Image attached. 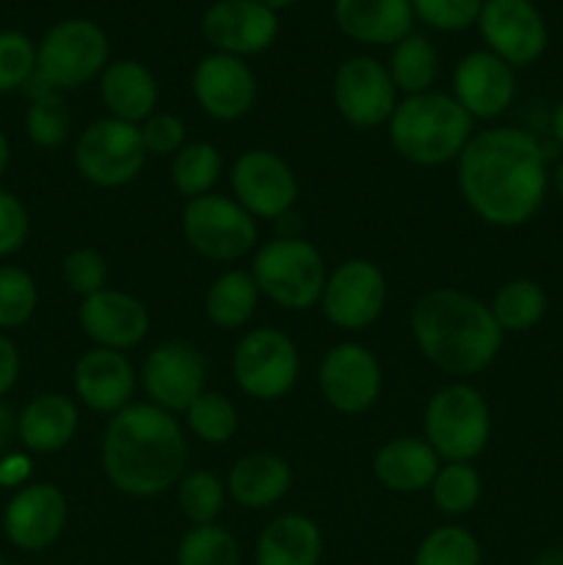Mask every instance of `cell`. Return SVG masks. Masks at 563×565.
Here are the masks:
<instances>
[{
    "mask_svg": "<svg viewBox=\"0 0 563 565\" xmlns=\"http://www.w3.org/2000/svg\"><path fill=\"white\" fill-rule=\"evenodd\" d=\"M458 163V191L484 224L517 230L533 221L550 191L546 152L519 127H489L469 138Z\"/></svg>",
    "mask_w": 563,
    "mask_h": 565,
    "instance_id": "1",
    "label": "cell"
},
{
    "mask_svg": "<svg viewBox=\"0 0 563 565\" xmlns=\"http://www.w3.org/2000/svg\"><path fill=\"white\" fill-rule=\"evenodd\" d=\"M188 441L174 414L152 403H130L108 419L103 472L127 497H158L185 475Z\"/></svg>",
    "mask_w": 563,
    "mask_h": 565,
    "instance_id": "2",
    "label": "cell"
},
{
    "mask_svg": "<svg viewBox=\"0 0 563 565\" xmlns=\"http://www.w3.org/2000/svg\"><path fill=\"white\" fill-rule=\"evenodd\" d=\"M412 334L423 356L453 379L484 373L506 340L489 303L456 287L431 290L414 303Z\"/></svg>",
    "mask_w": 563,
    "mask_h": 565,
    "instance_id": "3",
    "label": "cell"
},
{
    "mask_svg": "<svg viewBox=\"0 0 563 565\" xmlns=\"http://www.w3.org/2000/svg\"><path fill=\"white\" fill-rule=\"evenodd\" d=\"M386 127L395 152L414 166H445L458 160L475 136L472 116L445 92L406 97L397 103Z\"/></svg>",
    "mask_w": 563,
    "mask_h": 565,
    "instance_id": "4",
    "label": "cell"
},
{
    "mask_svg": "<svg viewBox=\"0 0 563 565\" xmlns=\"http://www.w3.org/2000/svg\"><path fill=\"white\" fill-rule=\"evenodd\" d=\"M252 279L259 296L287 312H307L320 303L329 274L318 248L304 237H276L257 248L252 263Z\"/></svg>",
    "mask_w": 563,
    "mask_h": 565,
    "instance_id": "5",
    "label": "cell"
},
{
    "mask_svg": "<svg viewBox=\"0 0 563 565\" xmlns=\"http://www.w3.org/2000/svg\"><path fill=\"white\" fill-rule=\"evenodd\" d=\"M425 441L447 463H472L491 439L486 397L469 384H447L434 392L423 414Z\"/></svg>",
    "mask_w": 563,
    "mask_h": 565,
    "instance_id": "6",
    "label": "cell"
},
{
    "mask_svg": "<svg viewBox=\"0 0 563 565\" xmlns=\"http://www.w3.org/2000/svg\"><path fill=\"white\" fill-rule=\"evenodd\" d=\"M110 64L108 33L94 20L70 17L50 28L36 44V81L53 92H72L94 81Z\"/></svg>",
    "mask_w": 563,
    "mask_h": 565,
    "instance_id": "7",
    "label": "cell"
},
{
    "mask_svg": "<svg viewBox=\"0 0 563 565\" xmlns=\"http://www.w3.org/2000/svg\"><path fill=\"white\" fill-rule=\"evenodd\" d=\"M182 235L185 243L204 259L235 263L257 246V218L248 215L235 199L208 193L188 199L182 207Z\"/></svg>",
    "mask_w": 563,
    "mask_h": 565,
    "instance_id": "8",
    "label": "cell"
},
{
    "mask_svg": "<svg viewBox=\"0 0 563 565\" xmlns=\"http://www.w3.org/2000/svg\"><path fill=\"white\" fill-rule=\"evenodd\" d=\"M75 169L86 182L97 188H125L138 180L147 166L138 125L108 116L97 119L81 132L75 143Z\"/></svg>",
    "mask_w": 563,
    "mask_h": 565,
    "instance_id": "9",
    "label": "cell"
},
{
    "mask_svg": "<svg viewBox=\"0 0 563 565\" xmlns=\"http://www.w3.org/2000/svg\"><path fill=\"white\" fill-rule=\"evenodd\" d=\"M298 370L301 359L296 342L285 331L270 326L248 331L232 353L235 384L254 401L270 403L285 397L296 386Z\"/></svg>",
    "mask_w": 563,
    "mask_h": 565,
    "instance_id": "10",
    "label": "cell"
},
{
    "mask_svg": "<svg viewBox=\"0 0 563 565\" xmlns=\"http://www.w3.org/2000/svg\"><path fill=\"white\" fill-rule=\"evenodd\" d=\"M478 31L486 50L513 70L535 64L550 44V28L533 0H484Z\"/></svg>",
    "mask_w": 563,
    "mask_h": 565,
    "instance_id": "11",
    "label": "cell"
},
{
    "mask_svg": "<svg viewBox=\"0 0 563 565\" xmlns=\"http://www.w3.org/2000/svg\"><path fill=\"white\" fill-rule=\"evenodd\" d=\"M337 114L357 130L381 127L392 119L397 108V88L386 64L370 55L346 58L334 72L331 83Z\"/></svg>",
    "mask_w": 563,
    "mask_h": 565,
    "instance_id": "12",
    "label": "cell"
},
{
    "mask_svg": "<svg viewBox=\"0 0 563 565\" xmlns=\"http://www.w3.org/2000/svg\"><path fill=\"white\" fill-rule=\"evenodd\" d=\"M384 270L370 259H348L329 274L320 307L329 323L342 331H362L381 318L386 307Z\"/></svg>",
    "mask_w": 563,
    "mask_h": 565,
    "instance_id": "13",
    "label": "cell"
},
{
    "mask_svg": "<svg viewBox=\"0 0 563 565\" xmlns=\"http://www.w3.org/2000/svg\"><path fill=\"white\" fill-rule=\"evenodd\" d=\"M202 36L213 53L246 61L274 47L279 14L259 0H215L202 14Z\"/></svg>",
    "mask_w": 563,
    "mask_h": 565,
    "instance_id": "14",
    "label": "cell"
},
{
    "mask_svg": "<svg viewBox=\"0 0 563 565\" xmlns=\"http://www.w3.org/2000/svg\"><path fill=\"white\" fill-rule=\"evenodd\" d=\"M204 381H208V362L191 342H160L144 359V392L152 406L169 414H185V408L204 392Z\"/></svg>",
    "mask_w": 563,
    "mask_h": 565,
    "instance_id": "15",
    "label": "cell"
},
{
    "mask_svg": "<svg viewBox=\"0 0 563 565\" xmlns=\"http://www.w3.org/2000/svg\"><path fill=\"white\" fill-rule=\"evenodd\" d=\"M230 185L235 202L254 218H282L298 199L290 166L270 149H248L232 163Z\"/></svg>",
    "mask_w": 563,
    "mask_h": 565,
    "instance_id": "16",
    "label": "cell"
},
{
    "mask_svg": "<svg viewBox=\"0 0 563 565\" xmlns=\"http://www.w3.org/2000/svg\"><path fill=\"white\" fill-rule=\"evenodd\" d=\"M318 384L326 403L340 414H362L375 406L384 386L381 364L370 348L340 342L323 356Z\"/></svg>",
    "mask_w": 563,
    "mask_h": 565,
    "instance_id": "17",
    "label": "cell"
},
{
    "mask_svg": "<svg viewBox=\"0 0 563 565\" xmlns=\"http://www.w3.org/2000/svg\"><path fill=\"white\" fill-rule=\"evenodd\" d=\"M199 108L215 121H237L254 108L259 94L257 75L243 58L224 53L204 55L191 75Z\"/></svg>",
    "mask_w": 563,
    "mask_h": 565,
    "instance_id": "18",
    "label": "cell"
},
{
    "mask_svg": "<svg viewBox=\"0 0 563 565\" xmlns=\"http://www.w3.org/2000/svg\"><path fill=\"white\" fill-rule=\"evenodd\" d=\"M70 505L59 486L28 483L9 500L3 511V533L17 550L42 552L61 539Z\"/></svg>",
    "mask_w": 563,
    "mask_h": 565,
    "instance_id": "19",
    "label": "cell"
},
{
    "mask_svg": "<svg viewBox=\"0 0 563 565\" xmlns=\"http://www.w3.org/2000/svg\"><path fill=\"white\" fill-rule=\"evenodd\" d=\"M453 97L472 119L491 121L511 108L517 97L513 66L489 50L467 53L453 70Z\"/></svg>",
    "mask_w": 563,
    "mask_h": 565,
    "instance_id": "20",
    "label": "cell"
},
{
    "mask_svg": "<svg viewBox=\"0 0 563 565\" xmlns=\"http://www.w3.org/2000/svg\"><path fill=\"white\" fill-rule=\"evenodd\" d=\"M77 320L94 345L110 351H130L149 334L147 307L130 292L110 290V287L83 298Z\"/></svg>",
    "mask_w": 563,
    "mask_h": 565,
    "instance_id": "21",
    "label": "cell"
},
{
    "mask_svg": "<svg viewBox=\"0 0 563 565\" xmlns=\"http://www.w3.org/2000/svg\"><path fill=\"white\" fill-rule=\"evenodd\" d=\"M77 401L97 414H110L130 406L136 392V370L121 351L110 348H92L83 353L72 373Z\"/></svg>",
    "mask_w": 563,
    "mask_h": 565,
    "instance_id": "22",
    "label": "cell"
},
{
    "mask_svg": "<svg viewBox=\"0 0 563 565\" xmlns=\"http://www.w3.org/2000/svg\"><path fill=\"white\" fill-rule=\"evenodd\" d=\"M334 22L351 42L392 47L414 31L412 0H334Z\"/></svg>",
    "mask_w": 563,
    "mask_h": 565,
    "instance_id": "23",
    "label": "cell"
},
{
    "mask_svg": "<svg viewBox=\"0 0 563 565\" xmlns=\"http://www.w3.org/2000/svg\"><path fill=\"white\" fill-rule=\"evenodd\" d=\"M81 412L75 401L59 392H44L17 414V439L28 452H59L75 439Z\"/></svg>",
    "mask_w": 563,
    "mask_h": 565,
    "instance_id": "24",
    "label": "cell"
},
{
    "mask_svg": "<svg viewBox=\"0 0 563 565\" xmlns=\"http://www.w3.org/2000/svg\"><path fill=\"white\" fill-rule=\"evenodd\" d=\"M158 81L141 61H110L99 75V99L114 119L141 125L158 108Z\"/></svg>",
    "mask_w": 563,
    "mask_h": 565,
    "instance_id": "25",
    "label": "cell"
},
{
    "mask_svg": "<svg viewBox=\"0 0 563 565\" xmlns=\"http://www.w3.org/2000/svg\"><path fill=\"white\" fill-rule=\"evenodd\" d=\"M439 461L442 458L425 439L401 436V439L386 441L375 452L373 472L384 489L395 491V494H417V491L431 489L436 472H439Z\"/></svg>",
    "mask_w": 563,
    "mask_h": 565,
    "instance_id": "26",
    "label": "cell"
},
{
    "mask_svg": "<svg viewBox=\"0 0 563 565\" xmlns=\"http://www.w3.org/2000/svg\"><path fill=\"white\" fill-rule=\"evenodd\" d=\"M293 486L290 463L274 452H248L226 478V491L246 511H265L285 500Z\"/></svg>",
    "mask_w": 563,
    "mask_h": 565,
    "instance_id": "27",
    "label": "cell"
},
{
    "mask_svg": "<svg viewBox=\"0 0 563 565\" xmlns=\"http://www.w3.org/2000/svg\"><path fill=\"white\" fill-rule=\"evenodd\" d=\"M323 535L309 516L285 513L263 530L254 552L257 565H320Z\"/></svg>",
    "mask_w": 563,
    "mask_h": 565,
    "instance_id": "28",
    "label": "cell"
},
{
    "mask_svg": "<svg viewBox=\"0 0 563 565\" xmlns=\"http://www.w3.org/2000/svg\"><path fill=\"white\" fill-rule=\"evenodd\" d=\"M259 303V290L248 270H226L204 292V315L219 329L232 331L254 318Z\"/></svg>",
    "mask_w": 563,
    "mask_h": 565,
    "instance_id": "29",
    "label": "cell"
},
{
    "mask_svg": "<svg viewBox=\"0 0 563 565\" xmlns=\"http://www.w3.org/2000/svg\"><path fill=\"white\" fill-rule=\"evenodd\" d=\"M386 72L397 92H403L406 97L434 92V83L439 77V55L428 36L412 31L401 42L392 44Z\"/></svg>",
    "mask_w": 563,
    "mask_h": 565,
    "instance_id": "30",
    "label": "cell"
},
{
    "mask_svg": "<svg viewBox=\"0 0 563 565\" xmlns=\"http://www.w3.org/2000/svg\"><path fill=\"white\" fill-rule=\"evenodd\" d=\"M489 309L502 334H524V331L535 329L544 320L546 309H550V298H546L544 287L539 281L519 276V279L506 281L495 292Z\"/></svg>",
    "mask_w": 563,
    "mask_h": 565,
    "instance_id": "31",
    "label": "cell"
},
{
    "mask_svg": "<svg viewBox=\"0 0 563 565\" xmlns=\"http://www.w3.org/2000/svg\"><path fill=\"white\" fill-rule=\"evenodd\" d=\"M25 92L31 94V105H28L25 114V132L31 143L42 149L61 147L72 130V114L61 92H53L44 83H39L36 77H31Z\"/></svg>",
    "mask_w": 563,
    "mask_h": 565,
    "instance_id": "32",
    "label": "cell"
},
{
    "mask_svg": "<svg viewBox=\"0 0 563 565\" xmlns=\"http://www.w3.org/2000/svg\"><path fill=\"white\" fill-rule=\"evenodd\" d=\"M221 177V154L208 141H188L171 160V180L185 199L213 193Z\"/></svg>",
    "mask_w": 563,
    "mask_h": 565,
    "instance_id": "33",
    "label": "cell"
},
{
    "mask_svg": "<svg viewBox=\"0 0 563 565\" xmlns=\"http://www.w3.org/2000/svg\"><path fill=\"white\" fill-rule=\"evenodd\" d=\"M434 505L447 516H464L472 511L484 494V480L472 463H445L431 483Z\"/></svg>",
    "mask_w": 563,
    "mask_h": 565,
    "instance_id": "34",
    "label": "cell"
},
{
    "mask_svg": "<svg viewBox=\"0 0 563 565\" xmlns=\"http://www.w3.org/2000/svg\"><path fill=\"white\" fill-rule=\"evenodd\" d=\"M226 486L221 483L219 475L208 472V469H196V472L182 475L177 483V502L180 511L193 527L202 524H215L219 513L224 511Z\"/></svg>",
    "mask_w": 563,
    "mask_h": 565,
    "instance_id": "35",
    "label": "cell"
},
{
    "mask_svg": "<svg viewBox=\"0 0 563 565\" xmlns=\"http://www.w3.org/2000/svg\"><path fill=\"white\" fill-rule=\"evenodd\" d=\"M185 423L204 445H226L237 434V408L221 392L204 390L185 408Z\"/></svg>",
    "mask_w": 563,
    "mask_h": 565,
    "instance_id": "36",
    "label": "cell"
},
{
    "mask_svg": "<svg viewBox=\"0 0 563 565\" xmlns=\"http://www.w3.org/2000/svg\"><path fill=\"white\" fill-rule=\"evenodd\" d=\"M177 565H241V550L224 527L202 524L182 535L177 546Z\"/></svg>",
    "mask_w": 563,
    "mask_h": 565,
    "instance_id": "37",
    "label": "cell"
},
{
    "mask_svg": "<svg viewBox=\"0 0 563 565\" xmlns=\"http://www.w3.org/2000/svg\"><path fill=\"white\" fill-rule=\"evenodd\" d=\"M414 565H480V544L469 530L456 524L436 527L419 544Z\"/></svg>",
    "mask_w": 563,
    "mask_h": 565,
    "instance_id": "38",
    "label": "cell"
},
{
    "mask_svg": "<svg viewBox=\"0 0 563 565\" xmlns=\"http://www.w3.org/2000/svg\"><path fill=\"white\" fill-rule=\"evenodd\" d=\"M39 307V287L25 268L0 265V329H20Z\"/></svg>",
    "mask_w": 563,
    "mask_h": 565,
    "instance_id": "39",
    "label": "cell"
},
{
    "mask_svg": "<svg viewBox=\"0 0 563 565\" xmlns=\"http://www.w3.org/2000/svg\"><path fill=\"white\" fill-rule=\"evenodd\" d=\"M36 75V44L22 31H0V94L20 92Z\"/></svg>",
    "mask_w": 563,
    "mask_h": 565,
    "instance_id": "40",
    "label": "cell"
},
{
    "mask_svg": "<svg viewBox=\"0 0 563 565\" xmlns=\"http://www.w3.org/2000/svg\"><path fill=\"white\" fill-rule=\"evenodd\" d=\"M480 9L484 0H412L414 20L439 33H458L478 25Z\"/></svg>",
    "mask_w": 563,
    "mask_h": 565,
    "instance_id": "41",
    "label": "cell"
},
{
    "mask_svg": "<svg viewBox=\"0 0 563 565\" xmlns=\"http://www.w3.org/2000/svg\"><path fill=\"white\" fill-rule=\"evenodd\" d=\"M61 274H64L66 287H70L75 296L88 298L94 292L105 290V281H108V263H105L103 254L97 248H75L64 257L61 263Z\"/></svg>",
    "mask_w": 563,
    "mask_h": 565,
    "instance_id": "42",
    "label": "cell"
},
{
    "mask_svg": "<svg viewBox=\"0 0 563 565\" xmlns=\"http://www.w3.org/2000/svg\"><path fill=\"white\" fill-rule=\"evenodd\" d=\"M147 154L152 158H169L185 147V125L174 114H152L147 121L138 125Z\"/></svg>",
    "mask_w": 563,
    "mask_h": 565,
    "instance_id": "43",
    "label": "cell"
},
{
    "mask_svg": "<svg viewBox=\"0 0 563 565\" xmlns=\"http://www.w3.org/2000/svg\"><path fill=\"white\" fill-rule=\"evenodd\" d=\"M31 232V218L28 210L14 193L0 188V257H11L20 252Z\"/></svg>",
    "mask_w": 563,
    "mask_h": 565,
    "instance_id": "44",
    "label": "cell"
},
{
    "mask_svg": "<svg viewBox=\"0 0 563 565\" xmlns=\"http://www.w3.org/2000/svg\"><path fill=\"white\" fill-rule=\"evenodd\" d=\"M33 475V463L25 452H9V456L0 458V486L3 489L20 491L22 486H28Z\"/></svg>",
    "mask_w": 563,
    "mask_h": 565,
    "instance_id": "45",
    "label": "cell"
},
{
    "mask_svg": "<svg viewBox=\"0 0 563 565\" xmlns=\"http://www.w3.org/2000/svg\"><path fill=\"white\" fill-rule=\"evenodd\" d=\"M20 370H22L20 351H17V345L9 340V337L0 334V397L9 395V392L14 390L17 381H20Z\"/></svg>",
    "mask_w": 563,
    "mask_h": 565,
    "instance_id": "46",
    "label": "cell"
},
{
    "mask_svg": "<svg viewBox=\"0 0 563 565\" xmlns=\"http://www.w3.org/2000/svg\"><path fill=\"white\" fill-rule=\"evenodd\" d=\"M17 439V417L3 401H0V458L9 456L11 441Z\"/></svg>",
    "mask_w": 563,
    "mask_h": 565,
    "instance_id": "47",
    "label": "cell"
},
{
    "mask_svg": "<svg viewBox=\"0 0 563 565\" xmlns=\"http://www.w3.org/2000/svg\"><path fill=\"white\" fill-rule=\"evenodd\" d=\"M550 127H552V136H555L557 147H563V99L555 105V110H552Z\"/></svg>",
    "mask_w": 563,
    "mask_h": 565,
    "instance_id": "48",
    "label": "cell"
},
{
    "mask_svg": "<svg viewBox=\"0 0 563 565\" xmlns=\"http://www.w3.org/2000/svg\"><path fill=\"white\" fill-rule=\"evenodd\" d=\"M533 565H563V546H552V550L541 552Z\"/></svg>",
    "mask_w": 563,
    "mask_h": 565,
    "instance_id": "49",
    "label": "cell"
},
{
    "mask_svg": "<svg viewBox=\"0 0 563 565\" xmlns=\"http://www.w3.org/2000/svg\"><path fill=\"white\" fill-rule=\"evenodd\" d=\"M9 163H11V143L9 138H6V132L0 130V180H3V174L9 171Z\"/></svg>",
    "mask_w": 563,
    "mask_h": 565,
    "instance_id": "50",
    "label": "cell"
},
{
    "mask_svg": "<svg viewBox=\"0 0 563 565\" xmlns=\"http://www.w3.org/2000/svg\"><path fill=\"white\" fill-rule=\"evenodd\" d=\"M550 182H552V188H555L557 196H561V202H563V160L555 166V171L550 174Z\"/></svg>",
    "mask_w": 563,
    "mask_h": 565,
    "instance_id": "51",
    "label": "cell"
},
{
    "mask_svg": "<svg viewBox=\"0 0 563 565\" xmlns=\"http://www.w3.org/2000/svg\"><path fill=\"white\" fill-rule=\"evenodd\" d=\"M259 3H265L270 11H276V14H279V11H285V9H290V6H296L298 0H259Z\"/></svg>",
    "mask_w": 563,
    "mask_h": 565,
    "instance_id": "52",
    "label": "cell"
},
{
    "mask_svg": "<svg viewBox=\"0 0 563 565\" xmlns=\"http://www.w3.org/2000/svg\"><path fill=\"white\" fill-rule=\"evenodd\" d=\"M0 565H6V563H3V557H0Z\"/></svg>",
    "mask_w": 563,
    "mask_h": 565,
    "instance_id": "53",
    "label": "cell"
}]
</instances>
